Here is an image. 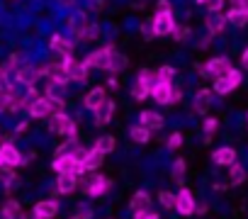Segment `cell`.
<instances>
[{
    "label": "cell",
    "mask_w": 248,
    "mask_h": 219,
    "mask_svg": "<svg viewBox=\"0 0 248 219\" xmlns=\"http://www.w3.org/2000/svg\"><path fill=\"white\" fill-rule=\"evenodd\" d=\"M170 93H173V83H154L151 85V95L158 105H170Z\"/></svg>",
    "instance_id": "8fae6325"
},
{
    "label": "cell",
    "mask_w": 248,
    "mask_h": 219,
    "mask_svg": "<svg viewBox=\"0 0 248 219\" xmlns=\"http://www.w3.org/2000/svg\"><path fill=\"white\" fill-rule=\"evenodd\" d=\"M37 97H42V95H39V90H37V88L32 85V88L27 90V95L22 97V107H30V105H32V102L37 100Z\"/></svg>",
    "instance_id": "ab89813d"
},
{
    "label": "cell",
    "mask_w": 248,
    "mask_h": 219,
    "mask_svg": "<svg viewBox=\"0 0 248 219\" xmlns=\"http://www.w3.org/2000/svg\"><path fill=\"white\" fill-rule=\"evenodd\" d=\"M32 214H34L37 219H54V217L59 214V202H56V200H42V202L34 204Z\"/></svg>",
    "instance_id": "30bf717a"
},
{
    "label": "cell",
    "mask_w": 248,
    "mask_h": 219,
    "mask_svg": "<svg viewBox=\"0 0 248 219\" xmlns=\"http://www.w3.org/2000/svg\"><path fill=\"white\" fill-rule=\"evenodd\" d=\"M170 34H173V39H175V42H183V39H187L190 27H178V25H175V30H173Z\"/></svg>",
    "instance_id": "60d3db41"
},
{
    "label": "cell",
    "mask_w": 248,
    "mask_h": 219,
    "mask_svg": "<svg viewBox=\"0 0 248 219\" xmlns=\"http://www.w3.org/2000/svg\"><path fill=\"white\" fill-rule=\"evenodd\" d=\"M141 34H144V39H154V27H151V22H144V25H141Z\"/></svg>",
    "instance_id": "c3c4849f"
},
{
    "label": "cell",
    "mask_w": 248,
    "mask_h": 219,
    "mask_svg": "<svg viewBox=\"0 0 248 219\" xmlns=\"http://www.w3.org/2000/svg\"><path fill=\"white\" fill-rule=\"evenodd\" d=\"M25 166V156L15 144H0V168H17Z\"/></svg>",
    "instance_id": "277c9868"
},
{
    "label": "cell",
    "mask_w": 248,
    "mask_h": 219,
    "mask_svg": "<svg viewBox=\"0 0 248 219\" xmlns=\"http://www.w3.org/2000/svg\"><path fill=\"white\" fill-rule=\"evenodd\" d=\"M212 161H214L217 166H231V163H236V149L221 146V149H217V151L212 154Z\"/></svg>",
    "instance_id": "ac0fdd59"
},
{
    "label": "cell",
    "mask_w": 248,
    "mask_h": 219,
    "mask_svg": "<svg viewBox=\"0 0 248 219\" xmlns=\"http://www.w3.org/2000/svg\"><path fill=\"white\" fill-rule=\"evenodd\" d=\"M231 71V61L226 59V56H217V59H209L204 66H200V73L204 76V78H221V76H226Z\"/></svg>",
    "instance_id": "6da1fadb"
},
{
    "label": "cell",
    "mask_w": 248,
    "mask_h": 219,
    "mask_svg": "<svg viewBox=\"0 0 248 219\" xmlns=\"http://www.w3.org/2000/svg\"><path fill=\"white\" fill-rule=\"evenodd\" d=\"M180 97H183V90H180V88H173V93H170V102L175 105V102H180Z\"/></svg>",
    "instance_id": "f907efd6"
},
{
    "label": "cell",
    "mask_w": 248,
    "mask_h": 219,
    "mask_svg": "<svg viewBox=\"0 0 248 219\" xmlns=\"http://www.w3.org/2000/svg\"><path fill=\"white\" fill-rule=\"evenodd\" d=\"M195 207H197V202H195L192 192L187 188H180L175 195V212L183 217H190V214H195Z\"/></svg>",
    "instance_id": "8992f818"
},
{
    "label": "cell",
    "mask_w": 248,
    "mask_h": 219,
    "mask_svg": "<svg viewBox=\"0 0 248 219\" xmlns=\"http://www.w3.org/2000/svg\"><path fill=\"white\" fill-rule=\"evenodd\" d=\"M27 110H30V115H32V117L42 120V117H49V115H51V102H49L46 97H37Z\"/></svg>",
    "instance_id": "d6986e66"
},
{
    "label": "cell",
    "mask_w": 248,
    "mask_h": 219,
    "mask_svg": "<svg viewBox=\"0 0 248 219\" xmlns=\"http://www.w3.org/2000/svg\"><path fill=\"white\" fill-rule=\"evenodd\" d=\"M151 27H154V37H166L175 30V17L170 10H158L151 20Z\"/></svg>",
    "instance_id": "7a4b0ae2"
},
{
    "label": "cell",
    "mask_w": 248,
    "mask_h": 219,
    "mask_svg": "<svg viewBox=\"0 0 248 219\" xmlns=\"http://www.w3.org/2000/svg\"><path fill=\"white\" fill-rule=\"evenodd\" d=\"M229 180H231V185H241L246 180V168L241 163H231L229 166Z\"/></svg>",
    "instance_id": "1f68e13d"
},
{
    "label": "cell",
    "mask_w": 248,
    "mask_h": 219,
    "mask_svg": "<svg viewBox=\"0 0 248 219\" xmlns=\"http://www.w3.org/2000/svg\"><path fill=\"white\" fill-rule=\"evenodd\" d=\"M63 63H66V68H68V76H71V80H78V83H83V80L88 78V66H85L83 61H76L73 56H63Z\"/></svg>",
    "instance_id": "9c48e42d"
},
{
    "label": "cell",
    "mask_w": 248,
    "mask_h": 219,
    "mask_svg": "<svg viewBox=\"0 0 248 219\" xmlns=\"http://www.w3.org/2000/svg\"><path fill=\"white\" fill-rule=\"evenodd\" d=\"M49 49L51 51H56V54H63V56H71V49H73V44L63 37V34H51L49 37Z\"/></svg>",
    "instance_id": "2e32d148"
},
{
    "label": "cell",
    "mask_w": 248,
    "mask_h": 219,
    "mask_svg": "<svg viewBox=\"0 0 248 219\" xmlns=\"http://www.w3.org/2000/svg\"><path fill=\"white\" fill-rule=\"evenodd\" d=\"M158 202H161L163 209H175V195L170 190H161L158 192Z\"/></svg>",
    "instance_id": "e575fe53"
},
{
    "label": "cell",
    "mask_w": 248,
    "mask_h": 219,
    "mask_svg": "<svg viewBox=\"0 0 248 219\" xmlns=\"http://www.w3.org/2000/svg\"><path fill=\"white\" fill-rule=\"evenodd\" d=\"M151 85H154V73L149 68H141L139 76H137V80H134V88H132L134 100H139V102L146 100L151 95Z\"/></svg>",
    "instance_id": "3957f363"
},
{
    "label": "cell",
    "mask_w": 248,
    "mask_h": 219,
    "mask_svg": "<svg viewBox=\"0 0 248 219\" xmlns=\"http://www.w3.org/2000/svg\"><path fill=\"white\" fill-rule=\"evenodd\" d=\"M202 127H204V134H207V137H212V134H214V132H217V127H219V122H217V120H214V117H207V120H204V125H202Z\"/></svg>",
    "instance_id": "b9f144b4"
},
{
    "label": "cell",
    "mask_w": 248,
    "mask_h": 219,
    "mask_svg": "<svg viewBox=\"0 0 248 219\" xmlns=\"http://www.w3.org/2000/svg\"><path fill=\"white\" fill-rule=\"evenodd\" d=\"M180 146H183V134L180 132H173L168 137V149H180Z\"/></svg>",
    "instance_id": "7bdbcfd3"
},
{
    "label": "cell",
    "mask_w": 248,
    "mask_h": 219,
    "mask_svg": "<svg viewBox=\"0 0 248 219\" xmlns=\"http://www.w3.org/2000/svg\"><path fill=\"white\" fill-rule=\"evenodd\" d=\"M238 85H241V71L231 68L226 76H221V78H217V80H214V93H219V95H226V93L236 90Z\"/></svg>",
    "instance_id": "5b68a950"
},
{
    "label": "cell",
    "mask_w": 248,
    "mask_h": 219,
    "mask_svg": "<svg viewBox=\"0 0 248 219\" xmlns=\"http://www.w3.org/2000/svg\"><path fill=\"white\" fill-rule=\"evenodd\" d=\"M149 204H151V195H149L146 190H137V192H134V197H132V202H129L132 212H141V209H149Z\"/></svg>",
    "instance_id": "d4e9b609"
},
{
    "label": "cell",
    "mask_w": 248,
    "mask_h": 219,
    "mask_svg": "<svg viewBox=\"0 0 248 219\" xmlns=\"http://www.w3.org/2000/svg\"><path fill=\"white\" fill-rule=\"evenodd\" d=\"M197 3L204 5L212 15H214V13H221V8H224V0H197Z\"/></svg>",
    "instance_id": "74e56055"
},
{
    "label": "cell",
    "mask_w": 248,
    "mask_h": 219,
    "mask_svg": "<svg viewBox=\"0 0 248 219\" xmlns=\"http://www.w3.org/2000/svg\"><path fill=\"white\" fill-rule=\"evenodd\" d=\"M107 97H105V88H93V90H88V95H85V100H83V105L88 107V110H93V112H95V110L105 102Z\"/></svg>",
    "instance_id": "ffe728a7"
},
{
    "label": "cell",
    "mask_w": 248,
    "mask_h": 219,
    "mask_svg": "<svg viewBox=\"0 0 248 219\" xmlns=\"http://www.w3.org/2000/svg\"><path fill=\"white\" fill-rule=\"evenodd\" d=\"M76 161H73V156L71 154H61V156H56L54 158V163H51V168L59 173V175H63V173H76Z\"/></svg>",
    "instance_id": "7c38bea8"
},
{
    "label": "cell",
    "mask_w": 248,
    "mask_h": 219,
    "mask_svg": "<svg viewBox=\"0 0 248 219\" xmlns=\"http://www.w3.org/2000/svg\"><path fill=\"white\" fill-rule=\"evenodd\" d=\"M8 93H0V112H3V110H8Z\"/></svg>",
    "instance_id": "816d5d0a"
},
{
    "label": "cell",
    "mask_w": 248,
    "mask_h": 219,
    "mask_svg": "<svg viewBox=\"0 0 248 219\" xmlns=\"http://www.w3.org/2000/svg\"><path fill=\"white\" fill-rule=\"evenodd\" d=\"M30 129V122H20V125H15V134H22V132H27Z\"/></svg>",
    "instance_id": "f5cc1de1"
},
{
    "label": "cell",
    "mask_w": 248,
    "mask_h": 219,
    "mask_svg": "<svg viewBox=\"0 0 248 219\" xmlns=\"http://www.w3.org/2000/svg\"><path fill=\"white\" fill-rule=\"evenodd\" d=\"M71 125H73V120H71V117H68L66 112L51 115V132H56V134H66Z\"/></svg>",
    "instance_id": "603a6c76"
},
{
    "label": "cell",
    "mask_w": 248,
    "mask_h": 219,
    "mask_svg": "<svg viewBox=\"0 0 248 219\" xmlns=\"http://www.w3.org/2000/svg\"><path fill=\"white\" fill-rule=\"evenodd\" d=\"M112 115H114V102H112V100H105V102L95 110V122H97V127L109 125Z\"/></svg>",
    "instance_id": "9a60e30c"
},
{
    "label": "cell",
    "mask_w": 248,
    "mask_h": 219,
    "mask_svg": "<svg viewBox=\"0 0 248 219\" xmlns=\"http://www.w3.org/2000/svg\"><path fill=\"white\" fill-rule=\"evenodd\" d=\"M66 137H68L66 141H68V144L73 146V141H76V137H78V125H76V122H73V125L68 127V132H66Z\"/></svg>",
    "instance_id": "7dc6e473"
},
{
    "label": "cell",
    "mask_w": 248,
    "mask_h": 219,
    "mask_svg": "<svg viewBox=\"0 0 248 219\" xmlns=\"http://www.w3.org/2000/svg\"><path fill=\"white\" fill-rule=\"evenodd\" d=\"M129 137H132V141H137V144H149V139H151V132H149L146 127L137 125V127L129 132Z\"/></svg>",
    "instance_id": "d6a6232c"
},
{
    "label": "cell",
    "mask_w": 248,
    "mask_h": 219,
    "mask_svg": "<svg viewBox=\"0 0 248 219\" xmlns=\"http://www.w3.org/2000/svg\"><path fill=\"white\" fill-rule=\"evenodd\" d=\"M61 5H73V0H61Z\"/></svg>",
    "instance_id": "6f0895ef"
},
{
    "label": "cell",
    "mask_w": 248,
    "mask_h": 219,
    "mask_svg": "<svg viewBox=\"0 0 248 219\" xmlns=\"http://www.w3.org/2000/svg\"><path fill=\"white\" fill-rule=\"evenodd\" d=\"M127 63H129V59H127V56L119 54V51H114V54L109 56L107 71H124V68H127Z\"/></svg>",
    "instance_id": "f546056e"
},
{
    "label": "cell",
    "mask_w": 248,
    "mask_h": 219,
    "mask_svg": "<svg viewBox=\"0 0 248 219\" xmlns=\"http://www.w3.org/2000/svg\"><path fill=\"white\" fill-rule=\"evenodd\" d=\"M32 219H37V217H32Z\"/></svg>",
    "instance_id": "680465c9"
},
{
    "label": "cell",
    "mask_w": 248,
    "mask_h": 219,
    "mask_svg": "<svg viewBox=\"0 0 248 219\" xmlns=\"http://www.w3.org/2000/svg\"><path fill=\"white\" fill-rule=\"evenodd\" d=\"M71 156H73V161L76 163H83V158H85V154H88V149H80V146H76L73 151H68Z\"/></svg>",
    "instance_id": "f6af8a7d"
},
{
    "label": "cell",
    "mask_w": 248,
    "mask_h": 219,
    "mask_svg": "<svg viewBox=\"0 0 248 219\" xmlns=\"http://www.w3.org/2000/svg\"><path fill=\"white\" fill-rule=\"evenodd\" d=\"M102 158H105V156H102L100 151L88 149V154H85V158H83V163H80V166L85 168V173H88V171H97V168L102 166Z\"/></svg>",
    "instance_id": "cb8c5ba5"
},
{
    "label": "cell",
    "mask_w": 248,
    "mask_h": 219,
    "mask_svg": "<svg viewBox=\"0 0 248 219\" xmlns=\"http://www.w3.org/2000/svg\"><path fill=\"white\" fill-rule=\"evenodd\" d=\"M100 34V30H97V25H93V22H88V27L83 30V37H80V42H93L95 37Z\"/></svg>",
    "instance_id": "f35d334b"
},
{
    "label": "cell",
    "mask_w": 248,
    "mask_h": 219,
    "mask_svg": "<svg viewBox=\"0 0 248 219\" xmlns=\"http://www.w3.org/2000/svg\"><path fill=\"white\" fill-rule=\"evenodd\" d=\"M114 146H117V139H114L112 134H105V137H100V139L95 141V151H100L102 156L112 154V151H114Z\"/></svg>",
    "instance_id": "83f0119b"
},
{
    "label": "cell",
    "mask_w": 248,
    "mask_h": 219,
    "mask_svg": "<svg viewBox=\"0 0 248 219\" xmlns=\"http://www.w3.org/2000/svg\"><path fill=\"white\" fill-rule=\"evenodd\" d=\"M112 54H114V47H102L100 51H90L83 63H85L88 68L95 66V68H105V71H107V63H109V56H112Z\"/></svg>",
    "instance_id": "52a82bcc"
},
{
    "label": "cell",
    "mask_w": 248,
    "mask_h": 219,
    "mask_svg": "<svg viewBox=\"0 0 248 219\" xmlns=\"http://www.w3.org/2000/svg\"><path fill=\"white\" fill-rule=\"evenodd\" d=\"M134 219H161L158 212H149V209H141V212H134Z\"/></svg>",
    "instance_id": "bcb514c9"
},
{
    "label": "cell",
    "mask_w": 248,
    "mask_h": 219,
    "mask_svg": "<svg viewBox=\"0 0 248 219\" xmlns=\"http://www.w3.org/2000/svg\"><path fill=\"white\" fill-rule=\"evenodd\" d=\"M226 22H231L233 27H246V25H248V13L231 8V10H229V15H226Z\"/></svg>",
    "instance_id": "f1b7e54d"
},
{
    "label": "cell",
    "mask_w": 248,
    "mask_h": 219,
    "mask_svg": "<svg viewBox=\"0 0 248 219\" xmlns=\"http://www.w3.org/2000/svg\"><path fill=\"white\" fill-rule=\"evenodd\" d=\"M207 27H209V37L221 34V32L226 30V15H221V13L209 15V17H207Z\"/></svg>",
    "instance_id": "7402d4cb"
},
{
    "label": "cell",
    "mask_w": 248,
    "mask_h": 219,
    "mask_svg": "<svg viewBox=\"0 0 248 219\" xmlns=\"http://www.w3.org/2000/svg\"><path fill=\"white\" fill-rule=\"evenodd\" d=\"M158 10H170V3L168 0H158Z\"/></svg>",
    "instance_id": "11a10c76"
},
{
    "label": "cell",
    "mask_w": 248,
    "mask_h": 219,
    "mask_svg": "<svg viewBox=\"0 0 248 219\" xmlns=\"http://www.w3.org/2000/svg\"><path fill=\"white\" fill-rule=\"evenodd\" d=\"M76 188H78V178H76L73 173H63V175H59L54 190H56L59 195H71Z\"/></svg>",
    "instance_id": "5bb4252c"
},
{
    "label": "cell",
    "mask_w": 248,
    "mask_h": 219,
    "mask_svg": "<svg viewBox=\"0 0 248 219\" xmlns=\"http://www.w3.org/2000/svg\"><path fill=\"white\" fill-rule=\"evenodd\" d=\"M76 219H93V207L90 204H80L76 212Z\"/></svg>",
    "instance_id": "ee69618b"
},
{
    "label": "cell",
    "mask_w": 248,
    "mask_h": 219,
    "mask_svg": "<svg viewBox=\"0 0 248 219\" xmlns=\"http://www.w3.org/2000/svg\"><path fill=\"white\" fill-rule=\"evenodd\" d=\"M173 78H175V68L173 66H161L154 73V83H173Z\"/></svg>",
    "instance_id": "4dcf8cb0"
},
{
    "label": "cell",
    "mask_w": 248,
    "mask_h": 219,
    "mask_svg": "<svg viewBox=\"0 0 248 219\" xmlns=\"http://www.w3.org/2000/svg\"><path fill=\"white\" fill-rule=\"evenodd\" d=\"M13 80H17V83L32 88V85L39 80V76H37V68H34V66H22V68H17V73L13 76Z\"/></svg>",
    "instance_id": "e0dca14e"
},
{
    "label": "cell",
    "mask_w": 248,
    "mask_h": 219,
    "mask_svg": "<svg viewBox=\"0 0 248 219\" xmlns=\"http://www.w3.org/2000/svg\"><path fill=\"white\" fill-rule=\"evenodd\" d=\"M109 178H105V175H95V178H90L88 183H85V192H88V197H102L107 190H109Z\"/></svg>",
    "instance_id": "ba28073f"
},
{
    "label": "cell",
    "mask_w": 248,
    "mask_h": 219,
    "mask_svg": "<svg viewBox=\"0 0 248 219\" xmlns=\"http://www.w3.org/2000/svg\"><path fill=\"white\" fill-rule=\"evenodd\" d=\"M209 102H212V90H207V88L197 90V95H195V112L204 115L207 107H209Z\"/></svg>",
    "instance_id": "484cf974"
},
{
    "label": "cell",
    "mask_w": 248,
    "mask_h": 219,
    "mask_svg": "<svg viewBox=\"0 0 248 219\" xmlns=\"http://www.w3.org/2000/svg\"><path fill=\"white\" fill-rule=\"evenodd\" d=\"M233 8H236V10L248 13V0H233Z\"/></svg>",
    "instance_id": "681fc988"
},
{
    "label": "cell",
    "mask_w": 248,
    "mask_h": 219,
    "mask_svg": "<svg viewBox=\"0 0 248 219\" xmlns=\"http://www.w3.org/2000/svg\"><path fill=\"white\" fill-rule=\"evenodd\" d=\"M20 214H22V207L17 200H8L3 204V209H0V217L3 219H20Z\"/></svg>",
    "instance_id": "4316f807"
},
{
    "label": "cell",
    "mask_w": 248,
    "mask_h": 219,
    "mask_svg": "<svg viewBox=\"0 0 248 219\" xmlns=\"http://www.w3.org/2000/svg\"><path fill=\"white\" fill-rule=\"evenodd\" d=\"M139 125L146 127L149 132L151 129H163V117L158 112H154V110H144V112L139 115Z\"/></svg>",
    "instance_id": "4fadbf2b"
},
{
    "label": "cell",
    "mask_w": 248,
    "mask_h": 219,
    "mask_svg": "<svg viewBox=\"0 0 248 219\" xmlns=\"http://www.w3.org/2000/svg\"><path fill=\"white\" fill-rule=\"evenodd\" d=\"M241 66L248 71V49H246V51H243V56H241Z\"/></svg>",
    "instance_id": "db71d44e"
},
{
    "label": "cell",
    "mask_w": 248,
    "mask_h": 219,
    "mask_svg": "<svg viewBox=\"0 0 248 219\" xmlns=\"http://www.w3.org/2000/svg\"><path fill=\"white\" fill-rule=\"evenodd\" d=\"M0 180H3L5 190H10V188L17 183V175H15V171H10V168H3V173H0Z\"/></svg>",
    "instance_id": "8d00e7d4"
},
{
    "label": "cell",
    "mask_w": 248,
    "mask_h": 219,
    "mask_svg": "<svg viewBox=\"0 0 248 219\" xmlns=\"http://www.w3.org/2000/svg\"><path fill=\"white\" fill-rule=\"evenodd\" d=\"M46 100H66V85H59V83L46 85Z\"/></svg>",
    "instance_id": "836d02e7"
},
{
    "label": "cell",
    "mask_w": 248,
    "mask_h": 219,
    "mask_svg": "<svg viewBox=\"0 0 248 219\" xmlns=\"http://www.w3.org/2000/svg\"><path fill=\"white\" fill-rule=\"evenodd\" d=\"M170 175H173V180H175L178 185H183V178H185V161H183V158H178V161L173 163V173H170Z\"/></svg>",
    "instance_id": "d590c367"
},
{
    "label": "cell",
    "mask_w": 248,
    "mask_h": 219,
    "mask_svg": "<svg viewBox=\"0 0 248 219\" xmlns=\"http://www.w3.org/2000/svg\"><path fill=\"white\" fill-rule=\"evenodd\" d=\"M107 85H109V88H114V90H117V85H119V83H117V78H109V80H107Z\"/></svg>",
    "instance_id": "9f6ffc18"
},
{
    "label": "cell",
    "mask_w": 248,
    "mask_h": 219,
    "mask_svg": "<svg viewBox=\"0 0 248 219\" xmlns=\"http://www.w3.org/2000/svg\"><path fill=\"white\" fill-rule=\"evenodd\" d=\"M49 76H51V83H59V85H66V83L71 80L68 68H66V63H63V61H61V63H51Z\"/></svg>",
    "instance_id": "44dd1931"
}]
</instances>
